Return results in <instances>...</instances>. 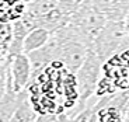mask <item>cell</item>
I'll use <instances>...</instances> for the list:
<instances>
[{"label": "cell", "instance_id": "7c38bea8", "mask_svg": "<svg viewBox=\"0 0 129 122\" xmlns=\"http://www.w3.org/2000/svg\"><path fill=\"white\" fill-rule=\"evenodd\" d=\"M35 122H70L69 114H39L37 116Z\"/></svg>", "mask_w": 129, "mask_h": 122}, {"label": "cell", "instance_id": "5bb4252c", "mask_svg": "<svg viewBox=\"0 0 129 122\" xmlns=\"http://www.w3.org/2000/svg\"><path fill=\"white\" fill-rule=\"evenodd\" d=\"M122 122H129V101L125 107V111H123V115H122Z\"/></svg>", "mask_w": 129, "mask_h": 122}, {"label": "cell", "instance_id": "4fadbf2b", "mask_svg": "<svg viewBox=\"0 0 129 122\" xmlns=\"http://www.w3.org/2000/svg\"><path fill=\"white\" fill-rule=\"evenodd\" d=\"M83 2L84 0H58V4L64 13H68L69 16H72L80 7V4Z\"/></svg>", "mask_w": 129, "mask_h": 122}, {"label": "cell", "instance_id": "7a4b0ae2", "mask_svg": "<svg viewBox=\"0 0 129 122\" xmlns=\"http://www.w3.org/2000/svg\"><path fill=\"white\" fill-rule=\"evenodd\" d=\"M93 49L103 62L108 60L118 52L128 51L125 20L123 21H108L101 32L94 39Z\"/></svg>", "mask_w": 129, "mask_h": 122}, {"label": "cell", "instance_id": "8fae6325", "mask_svg": "<svg viewBox=\"0 0 129 122\" xmlns=\"http://www.w3.org/2000/svg\"><path fill=\"white\" fill-rule=\"evenodd\" d=\"M9 63L10 58L0 59V100L9 90Z\"/></svg>", "mask_w": 129, "mask_h": 122}, {"label": "cell", "instance_id": "52a82bcc", "mask_svg": "<svg viewBox=\"0 0 129 122\" xmlns=\"http://www.w3.org/2000/svg\"><path fill=\"white\" fill-rule=\"evenodd\" d=\"M108 97L101 98L98 103L90 107H83L81 109L76 111V112H69L70 115V122H98V116H100V109L105 107Z\"/></svg>", "mask_w": 129, "mask_h": 122}, {"label": "cell", "instance_id": "8992f818", "mask_svg": "<svg viewBox=\"0 0 129 122\" xmlns=\"http://www.w3.org/2000/svg\"><path fill=\"white\" fill-rule=\"evenodd\" d=\"M29 96V91H21V93H16V91L7 90L4 97L0 100V122H10L13 118L16 109L20 107V104Z\"/></svg>", "mask_w": 129, "mask_h": 122}, {"label": "cell", "instance_id": "9c48e42d", "mask_svg": "<svg viewBox=\"0 0 129 122\" xmlns=\"http://www.w3.org/2000/svg\"><path fill=\"white\" fill-rule=\"evenodd\" d=\"M37 116V111L34 109L31 101H29V96L24 100L23 103L20 104V107L16 109L13 118L10 122H35Z\"/></svg>", "mask_w": 129, "mask_h": 122}, {"label": "cell", "instance_id": "3957f363", "mask_svg": "<svg viewBox=\"0 0 129 122\" xmlns=\"http://www.w3.org/2000/svg\"><path fill=\"white\" fill-rule=\"evenodd\" d=\"M107 23H108L107 17L91 4L90 0H84L80 7L72 14L69 21V24L91 45H94V39Z\"/></svg>", "mask_w": 129, "mask_h": 122}, {"label": "cell", "instance_id": "5b68a950", "mask_svg": "<svg viewBox=\"0 0 129 122\" xmlns=\"http://www.w3.org/2000/svg\"><path fill=\"white\" fill-rule=\"evenodd\" d=\"M108 21H123L129 13V0H90Z\"/></svg>", "mask_w": 129, "mask_h": 122}, {"label": "cell", "instance_id": "ba28073f", "mask_svg": "<svg viewBox=\"0 0 129 122\" xmlns=\"http://www.w3.org/2000/svg\"><path fill=\"white\" fill-rule=\"evenodd\" d=\"M51 34L52 32H49L48 29L42 28V27H37V28L31 29L24 41V53H29L32 51L42 48L48 42Z\"/></svg>", "mask_w": 129, "mask_h": 122}, {"label": "cell", "instance_id": "9a60e30c", "mask_svg": "<svg viewBox=\"0 0 129 122\" xmlns=\"http://www.w3.org/2000/svg\"><path fill=\"white\" fill-rule=\"evenodd\" d=\"M125 28H126V38H128V46H129V13L125 18Z\"/></svg>", "mask_w": 129, "mask_h": 122}, {"label": "cell", "instance_id": "6da1fadb", "mask_svg": "<svg viewBox=\"0 0 129 122\" xmlns=\"http://www.w3.org/2000/svg\"><path fill=\"white\" fill-rule=\"evenodd\" d=\"M103 63L104 62L95 53V51L91 49L86 60L80 66V69L74 73V84H76V90H77V107L72 112H76L83 107H86L88 98L94 94L97 86H98Z\"/></svg>", "mask_w": 129, "mask_h": 122}, {"label": "cell", "instance_id": "30bf717a", "mask_svg": "<svg viewBox=\"0 0 129 122\" xmlns=\"http://www.w3.org/2000/svg\"><path fill=\"white\" fill-rule=\"evenodd\" d=\"M13 39V23H0V59H7Z\"/></svg>", "mask_w": 129, "mask_h": 122}, {"label": "cell", "instance_id": "277c9868", "mask_svg": "<svg viewBox=\"0 0 129 122\" xmlns=\"http://www.w3.org/2000/svg\"><path fill=\"white\" fill-rule=\"evenodd\" d=\"M31 62L27 53H18L10 58L9 63V90L21 93L31 86Z\"/></svg>", "mask_w": 129, "mask_h": 122}]
</instances>
